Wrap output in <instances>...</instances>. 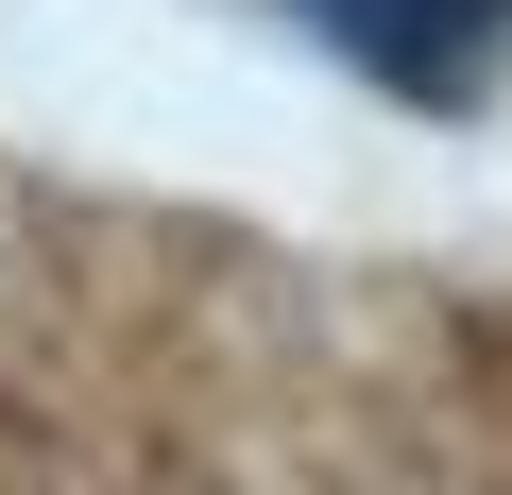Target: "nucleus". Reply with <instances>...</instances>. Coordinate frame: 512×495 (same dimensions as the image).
Masks as SVG:
<instances>
[{"instance_id":"f257e3e1","label":"nucleus","mask_w":512,"mask_h":495,"mask_svg":"<svg viewBox=\"0 0 512 495\" xmlns=\"http://www.w3.org/2000/svg\"><path fill=\"white\" fill-rule=\"evenodd\" d=\"M291 18L342 69H376L393 103H478L512 69V0H291Z\"/></svg>"}]
</instances>
